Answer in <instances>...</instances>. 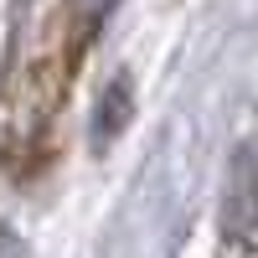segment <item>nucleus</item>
<instances>
[{
    "mask_svg": "<svg viewBox=\"0 0 258 258\" xmlns=\"http://www.w3.org/2000/svg\"><path fill=\"white\" fill-rule=\"evenodd\" d=\"M109 0H62L36 26V36L16 52L6 83H0V155L16 170H26L52 145V119L62 109V93L73 83L78 52L88 47L93 21Z\"/></svg>",
    "mask_w": 258,
    "mask_h": 258,
    "instance_id": "obj_1",
    "label": "nucleus"
}]
</instances>
